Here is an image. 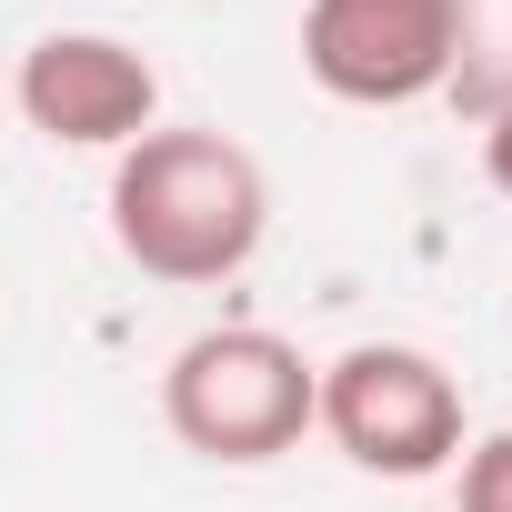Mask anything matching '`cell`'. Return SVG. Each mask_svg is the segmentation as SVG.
<instances>
[{
    "mask_svg": "<svg viewBox=\"0 0 512 512\" xmlns=\"http://www.w3.org/2000/svg\"><path fill=\"white\" fill-rule=\"evenodd\" d=\"M312 402H322V362H302V342L262 332V322H221V332H191L161 372V422L181 452L201 462H282L302 432H312Z\"/></svg>",
    "mask_w": 512,
    "mask_h": 512,
    "instance_id": "2",
    "label": "cell"
},
{
    "mask_svg": "<svg viewBox=\"0 0 512 512\" xmlns=\"http://www.w3.org/2000/svg\"><path fill=\"white\" fill-rule=\"evenodd\" d=\"M462 512H512V432H482L462 452Z\"/></svg>",
    "mask_w": 512,
    "mask_h": 512,
    "instance_id": "6",
    "label": "cell"
},
{
    "mask_svg": "<svg viewBox=\"0 0 512 512\" xmlns=\"http://www.w3.org/2000/svg\"><path fill=\"white\" fill-rule=\"evenodd\" d=\"M272 231V181L262 161H251L231 131H141L121 161H111V241H121V262L151 272V282H231L251 251H262Z\"/></svg>",
    "mask_w": 512,
    "mask_h": 512,
    "instance_id": "1",
    "label": "cell"
},
{
    "mask_svg": "<svg viewBox=\"0 0 512 512\" xmlns=\"http://www.w3.org/2000/svg\"><path fill=\"white\" fill-rule=\"evenodd\" d=\"M482 171H492V191L512 201V101L492 111V131H482Z\"/></svg>",
    "mask_w": 512,
    "mask_h": 512,
    "instance_id": "7",
    "label": "cell"
},
{
    "mask_svg": "<svg viewBox=\"0 0 512 512\" xmlns=\"http://www.w3.org/2000/svg\"><path fill=\"white\" fill-rule=\"evenodd\" d=\"M462 61V0H312L302 71L352 111H412Z\"/></svg>",
    "mask_w": 512,
    "mask_h": 512,
    "instance_id": "4",
    "label": "cell"
},
{
    "mask_svg": "<svg viewBox=\"0 0 512 512\" xmlns=\"http://www.w3.org/2000/svg\"><path fill=\"white\" fill-rule=\"evenodd\" d=\"M312 422L342 442V462L382 482H432L462 452V382L422 342H352L342 362H322Z\"/></svg>",
    "mask_w": 512,
    "mask_h": 512,
    "instance_id": "3",
    "label": "cell"
},
{
    "mask_svg": "<svg viewBox=\"0 0 512 512\" xmlns=\"http://www.w3.org/2000/svg\"><path fill=\"white\" fill-rule=\"evenodd\" d=\"M11 91H21V121L61 151H131L161 111V71L111 31H41Z\"/></svg>",
    "mask_w": 512,
    "mask_h": 512,
    "instance_id": "5",
    "label": "cell"
}]
</instances>
